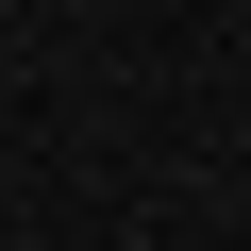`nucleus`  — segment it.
<instances>
[{
    "label": "nucleus",
    "instance_id": "f257e3e1",
    "mask_svg": "<svg viewBox=\"0 0 251 251\" xmlns=\"http://www.w3.org/2000/svg\"><path fill=\"white\" fill-rule=\"evenodd\" d=\"M0 117H17V67H0Z\"/></svg>",
    "mask_w": 251,
    "mask_h": 251
}]
</instances>
